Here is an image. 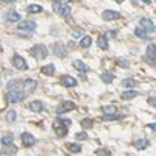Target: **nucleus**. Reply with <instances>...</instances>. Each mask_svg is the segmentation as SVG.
I'll return each instance as SVG.
<instances>
[{
    "instance_id": "nucleus-24",
    "label": "nucleus",
    "mask_w": 156,
    "mask_h": 156,
    "mask_svg": "<svg viewBox=\"0 0 156 156\" xmlns=\"http://www.w3.org/2000/svg\"><path fill=\"white\" fill-rule=\"evenodd\" d=\"M97 45H98L100 48H103V50H106V48H108V41H106V37H105V36H100V37L97 39Z\"/></svg>"
},
{
    "instance_id": "nucleus-23",
    "label": "nucleus",
    "mask_w": 156,
    "mask_h": 156,
    "mask_svg": "<svg viewBox=\"0 0 156 156\" xmlns=\"http://www.w3.org/2000/svg\"><path fill=\"white\" fill-rule=\"evenodd\" d=\"M119 119H122V115H120V114H117V112L105 114V115H103V120H105V122H108V120H119Z\"/></svg>"
},
{
    "instance_id": "nucleus-15",
    "label": "nucleus",
    "mask_w": 156,
    "mask_h": 156,
    "mask_svg": "<svg viewBox=\"0 0 156 156\" xmlns=\"http://www.w3.org/2000/svg\"><path fill=\"white\" fill-rule=\"evenodd\" d=\"M23 87V83L20 80H12L8 83V90H14V89H22Z\"/></svg>"
},
{
    "instance_id": "nucleus-21",
    "label": "nucleus",
    "mask_w": 156,
    "mask_h": 156,
    "mask_svg": "<svg viewBox=\"0 0 156 156\" xmlns=\"http://www.w3.org/2000/svg\"><path fill=\"white\" fill-rule=\"evenodd\" d=\"M136 148L137 150H144V148H147L148 145H150V142L148 140H145V139H139V140H136Z\"/></svg>"
},
{
    "instance_id": "nucleus-3",
    "label": "nucleus",
    "mask_w": 156,
    "mask_h": 156,
    "mask_svg": "<svg viewBox=\"0 0 156 156\" xmlns=\"http://www.w3.org/2000/svg\"><path fill=\"white\" fill-rule=\"evenodd\" d=\"M12 66H14L17 70H27L28 69L27 61H25L20 55H14V56H12Z\"/></svg>"
},
{
    "instance_id": "nucleus-28",
    "label": "nucleus",
    "mask_w": 156,
    "mask_h": 156,
    "mask_svg": "<svg viewBox=\"0 0 156 156\" xmlns=\"http://www.w3.org/2000/svg\"><path fill=\"white\" fill-rule=\"evenodd\" d=\"M103 112L105 114H112V112H117V109H115L114 105H106V106H103Z\"/></svg>"
},
{
    "instance_id": "nucleus-27",
    "label": "nucleus",
    "mask_w": 156,
    "mask_h": 156,
    "mask_svg": "<svg viewBox=\"0 0 156 156\" xmlns=\"http://www.w3.org/2000/svg\"><path fill=\"white\" fill-rule=\"evenodd\" d=\"M0 142H2V145H5V147H8V145H11L12 144V136H3L2 137V140H0Z\"/></svg>"
},
{
    "instance_id": "nucleus-32",
    "label": "nucleus",
    "mask_w": 156,
    "mask_h": 156,
    "mask_svg": "<svg viewBox=\"0 0 156 156\" xmlns=\"http://www.w3.org/2000/svg\"><path fill=\"white\" fill-rule=\"evenodd\" d=\"M75 139H76V140H86V139H87V134H86L84 131L76 133V134H75Z\"/></svg>"
},
{
    "instance_id": "nucleus-39",
    "label": "nucleus",
    "mask_w": 156,
    "mask_h": 156,
    "mask_svg": "<svg viewBox=\"0 0 156 156\" xmlns=\"http://www.w3.org/2000/svg\"><path fill=\"white\" fill-rule=\"evenodd\" d=\"M59 123H61V125H64V126H69V125H70L72 122H70L69 119H66V120H62V119H59Z\"/></svg>"
},
{
    "instance_id": "nucleus-43",
    "label": "nucleus",
    "mask_w": 156,
    "mask_h": 156,
    "mask_svg": "<svg viewBox=\"0 0 156 156\" xmlns=\"http://www.w3.org/2000/svg\"><path fill=\"white\" fill-rule=\"evenodd\" d=\"M106 37H108V39H112V37H115V31H111V33H108V34H106Z\"/></svg>"
},
{
    "instance_id": "nucleus-1",
    "label": "nucleus",
    "mask_w": 156,
    "mask_h": 156,
    "mask_svg": "<svg viewBox=\"0 0 156 156\" xmlns=\"http://www.w3.org/2000/svg\"><path fill=\"white\" fill-rule=\"evenodd\" d=\"M47 55H48V50H47V47L42 45V44H37V45H34V47L31 48V56L36 58V59H39V61L45 59Z\"/></svg>"
},
{
    "instance_id": "nucleus-40",
    "label": "nucleus",
    "mask_w": 156,
    "mask_h": 156,
    "mask_svg": "<svg viewBox=\"0 0 156 156\" xmlns=\"http://www.w3.org/2000/svg\"><path fill=\"white\" fill-rule=\"evenodd\" d=\"M147 101L150 103V105H151V106H154V108H156V97H150V98H148Z\"/></svg>"
},
{
    "instance_id": "nucleus-34",
    "label": "nucleus",
    "mask_w": 156,
    "mask_h": 156,
    "mask_svg": "<svg viewBox=\"0 0 156 156\" xmlns=\"http://www.w3.org/2000/svg\"><path fill=\"white\" fill-rule=\"evenodd\" d=\"M56 134L61 136V137H64V136L67 134V129H66V128H62V126H59V128L56 129Z\"/></svg>"
},
{
    "instance_id": "nucleus-7",
    "label": "nucleus",
    "mask_w": 156,
    "mask_h": 156,
    "mask_svg": "<svg viewBox=\"0 0 156 156\" xmlns=\"http://www.w3.org/2000/svg\"><path fill=\"white\" fill-rule=\"evenodd\" d=\"M101 17H103V20H117L120 17V12L119 11H112V9H106V11H103Z\"/></svg>"
},
{
    "instance_id": "nucleus-8",
    "label": "nucleus",
    "mask_w": 156,
    "mask_h": 156,
    "mask_svg": "<svg viewBox=\"0 0 156 156\" xmlns=\"http://www.w3.org/2000/svg\"><path fill=\"white\" fill-rule=\"evenodd\" d=\"M36 28V23L33 20H22L19 23V30L20 31H33Z\"/></svg>"
},
{
    "instance_id": "nucleus-30",
    "label": "nucleus",
    "mask_w": 156,
    "mask_h": 156,
    "mask_svg": "<svg viewBox=\"0 0 156 156\" xmlns=\"http://www.w3.org/2000/svg\"><path fill=\"white\" fill-rule=\"evenodd\" d=\"M69 150H70L72 153H80V151H81V147L78 145V144H70V145H69Z\"/></svg>"
},
{
    "instance_id": "nucleus-44",
    "label": "nucleus",
    "mask_w": 156,
    "mask_h": 156,
    "mask_svg": "<svg viewBox=\"0 0 156 156\" xmlns=\"http://www.w3.org/2000/svg\"><path fill=\"white\" fill-rule=\"evenodd\" d=\"M67 47H69V48H75V42H73V41H70V42L67 44Z\"/></svg>"
},
{
    "instance_id": "nucleus-38",
    "label": "nucleus",
    "mask_w": 156,
    "mask_h": 156,
    "mask_svg": "<svg viewBox=\"0 0 156 156\" xmlns=\"http://www.w3.org/2000/svg\"><path fill=\"white\" fill-rule=\"evenodd\" d=\"M144 61L148 62V64H151V66H156V59H154V58H148V56L145 55V56H144Z\"/></svg>"
},
{
    "instance_id": "nucleus-22",
    "label": "nucleus",
    "mask_w": 156,
    "mask_h": 156,
    "mask_svg": "<svg viewBox=\"0 0 156 156\" xmlns=\"http://www.w3.org/2000/svg\"><path fill=\"white\" fill-rule=\"evenodd\" d=\"M147 56L156 59V45L154 44H148L147 45Z\"/></svg>"
},
{
    "instance_id": "nucleus-45",
    "label": "nucleus",
    "mask_w": 156,
    "mask_h": 156,
    "mask_svg": "<svg viewBox=\"0 0 156 156\" xmlns=\"http://www.w3.org/2000/svg\"><path fill=\"white\" fill-rule=\"evenodd\" d=\"M0 2H6V3H11L12 0H0Z\"/></svg>"
},
{
    "instance_id": "nucleus-41",
    "label": "nucleus",
    "mask_w": 156,
    "mask_h": 156,
    "mask_svg": "<svg viewBox=\"0 0 156 156\" xmlns=\"http://www.w3.org/2000/svg\"><path fill=\"white\" fill-rule=\"evenodd\" d=\"M81 34H83V30H75V31L72 33L73 37H78V36H81Z\"/></svg>"
},
{
    "instance_id": "nucleus-46",
    "label": "nucleus",
    "mask_w": 156,
    "mask_h": 156,
    "mask_svg": "<svg viewBox=\"0 0 156 156\" xmlns=\"http://www.w3.org/2000/svg\"><path fill=\"white\" fill-rule=\"evenodd\" d=\"M140 2H144V3H147V5H148V3H150V0H140Z\"/></svg>"
},
{
    "instance_id": "nucleus-14",
    "label": "nucleus",
    "mask_w": 156,
    "mask_h": 156,
    "mask_svg": "<svg viewBox=\"0 0 156 156\" xmlns=\"http://www.w3.org/2000/svg\"><path fill=\"white\" fill-rule=\"evenodd\" d=\"M136 95H137V90H134V87H133V89H129V90H123L122 95H120V98H122V100H131V98H134Z\"/></svg>"
},
{
    "instance_id": "nucleus-33",
    "label": "nucleus",
    "mask_w": 156,
    "mask_h": 156,
    "mask_svg": "<svg viewBox=\"0 0 156 156\" xmlns=\"http://www.w3.org/2000/svg\"><path fill=\"white\" fill-rule=\"evenodd\" d=\"M81 126H83V128H90V126H92V120H90V119L81 120Z\"/></svg>"
},
{
    "instance_id": "nucleus-5",
    "label": "nucleus",
    "mask_w": 156,
    "mask_h": 156,
    "mask_svg": "<svg viewBox=\"0 0 156 156\" xmlns=\"http://www.w3.org/2000/svg\"><path fill=\"white\" fill-rule=\"evenodd\" d=\"M72 109H75V103H72V101H64V103H61V105L56 108V112H58V115H61V114L67 112V111H72Z\"/></svg>"
},
{
    "instance_id": "nucleus-25",
    "label": "nucleus",
    "mask_w": 156,
    "mask_h": 156,
    "mask_svg": "<svg viewBox=\"0 0 156 156\" xmlns=\"http://www.w3.org/2000/svg\"><path fill=\"white\" fill-rule=\"evenodd\" d=\"M112 80H114V75L111 72H103L101 73V81L103 83H111Z\"/></svg>"
},
{
    "instance_id": "nucleus-35",
    "label": "nucleus",
    "mask_w": 156,
    "mask_h": 156,
    "mask_svg": "<svg viewBox=\"0 0 156 156\" xmlns=\"http://www.w3.org/2000/svg\"><path fill=\"white\" fill-rule=\"evenodd\" d=\"M95 154H97V156H109L111 153H109L108 150H103V148H100V150H97V151H95Z\"/></svg>"
},
{
    "instance_id": "nucleus-26",
    "label": "nucleus",
    "mask_w": 156,
    "mask_h": 156,
    "mask_svg": "<svg viewBox=\"0 0 156 156\" xmlns=\"http://www.w3.org/2000/svg\"><path fill=\"white\" fill-rule=\"evenodd\" d=\"M122 86L123 87H134L136 86V80L134 78H126V80L122 81Z\"/></svg>"
},
{
    "instance_id": "nucleus-47",
    "label": "nucleus",
    "mask_w": 156,
    "mask_h": 156,
    "mask_svg": "<svg viewBox=\"0 0 156 156\" xmlns=\"http://www.w3.org/2000/svg\"><path fill=\"white\" fill-rule=\"evenodd\" d=\"M115 2H119V3H123V0H115Z\"/></svg>"
},
{
    "instance_id": "nucleus-2",
    "label": "nucleus",
    "mask_w": 156,
    "mask_h": 156,
    "mask_svg": "<svg viewBox=\"0 0 156 156\" xmlns=\"http://www.w3.org/2000/svg\"><path fill=\"white\" fill-rule=\"evenodd\" d=\"M25 94L27 92H22V89H14V90H8L6 94V98L11 101V103H19L25 98Z\"/></svg>"
},
{
    "instance_id": "nucleus-48",
    "label": "nucleus",
    "mask_w": 156,
    "mask_h": 156,
    "mask_svg": "<svg viewBox=\"0 0 156 156\" xmlns=\"http://www.w3.org/2000/svg\"><path fill=\"white\" fill-rule=\"evenodd\" d=\"M0 84H2V81H0Z\"/></svg>"
},
{
    "instance_id": "nucleus-10",
    "label": "nucleus",
    "mask_w": 156,
    "mask_h": 156,
    "mask_svg": "<svg viewBox=\"0 0 156 156\" xmlns=\"http://www.w3.org/2000/svg\"><path fill=\"white\" fill-rule=\"evenodd\" d=\"M72 64H73V67H75L78 72H81V73H86V72H89V66H86V64H84L81 59H75Z\"/></svg>"
},
{
    "instance_id": "nucleus-9",
    "label": "nucleus",
    "mask_w": 156,
    "mask_h": 156,
    "mask_svg": "<svg viewBox=\"0 0 156 156\" xmlns=\"http://www.w3.org/2000/svg\"><path fill=\"white\" fill-rule=\"evenodd\" d=\"M36 86H37L36 80H31V78H28V80H25V81H23V90H25L27 94L33 92V90L36 89Z\"/></svg>"
},
{
    "instance_id": "nucleus-6",
    "label": "nucleus",
    "mask_w": 156,
    "mask_h": 156,
    "mask_svg": "<svg viewBox=\"0 0 156 156\" xmlns=\"http://www.w3.org/2000/svg\"><path fill=\"white\" fill-rule=\"evenodd\" d=\"M20 139H22V144H23L25 147H33V145L36 144L34 136H31L30 133H22V134H20Z\"/></svg>"
},
{
    "instance_id": "nucleus-31",
    "label": "nucleus",
    "mask_w": 156,
    "mask_h": 156,
    "mask_svg": "<svg viewBox=\"0 0 156 156\" xmlns=\"http://www.w3.org/2000/svg\"><path fill=\"white\" fill-rule=\"evenodd\" d=\"M42 11V8L39 6V5H31V6H28V12H41Z\"/></svg>"
},
{
    "instance_id": "nucleus-18",
    "label": "nucleus",
    "mask_w": 156,
    "mask_h": 156,
    "mask_svg": "<svg viewBox=\"0 0 156 156\" xmlns=\"http://www.w3.org/2000/svg\"><path fill=\"white\" fill-rule=\"evenodd\" d=\"M41 72L44 73V75H47V76H51L55 73V66L53 64H48V66H44L42 69H41Z\"/></svg>"
},
{
    "instance_id": "nucleus-20",
    "label": "nucleus",
    "mask_w": 156,
    "mask_h": 156,
    "mask_svg": "<svg viewBox=\"0 0 156 156\" xmlns=\"http://www.w3.org/2000/svg\"><path fill=\"white\" fill-rule=\"evenodd\" d=\"M6 20H9V22H19V20H20L19 12H16V11L8 12V14H6Z\"/></svg>"
},
{
    "instance_id": "nucleus-19",
    "label": "nucleus",
    "mask_w": 156,
    "mask_h": 156,
    "mask_svg": "<svg viewBox=\"0 0 156 156\" xmlns=\"http://www.w3.org/2000/svg\"><path fill=\"white\" fill-rule=\"evenodd\" d=\"M147 30L144 28V27H137V28H134V34L137 36V37H140V39H147Z\"/></svg>"
},
{
    "instance_id": "nucleus-12",
    "label": "nucleus",
    "mask_w": 156,
    "mask_h": 156,
    "mask_svg": "<svg viewBox=\"0 0 156 156\" xmlns=\"http://www.w3.org/2000/svg\"><path fill=\"white\" fill-rule=\"evenodd\" d=\"M28 109L34 111V112H41L44 109V105H42V101H39V100H33V101L28 103Z\"/></svg>"
},
{
    "instance_id": "nucleus-17",
    "label": "nucleus",
    "mask_w": 156,
    "mask_h": 156,
    "mask_svg": "<svg viewBox=\"0 0 156 156\" xmlns=\"http://www.w3.org/2000/svg\"><path fill=\"white\" fill-rule=\"evenodd\" d=\"M58 12H59V16L67 17V16H70V6H69V5H66V3H62Z\"/></svg>"
},
{
    "instance_id": "nucleus-11",
    "label": "nucleus",
    "mask_w": 156,
    "mask_h": 156,
    "mask_svg": "<svg viewBox=\"0 0 156 156\" xmlns=\"http://www.w3.org/2000/svg\"><path fill=\"white\" fill-rule=\"evenodd\" d=\"M61 84L64 87H75L78 83H76V80H75L73 76H62L61 78Z\"/></svg>"
},
{
    "instance_id": "nucleus-37",
    "label": "nucleus",
    "mask_w": 156,
    "mask_h": 156,
    "mask_svg": "<svg viewBox=\"0 0 156 156\" xmlns=\"http://www.w3.org/2000/svg\"><path fill=\"white\" fill-rule=\"evenodd\" d=\"M61 5H62L61 0H56V2L53 3V11H55V12H58V11H59V8H61Z\"/></svg>"
},
{
    "instance_id": "nucleus-16",
    "label": "nucleus",
    "mask_w": 156,
    "mask_h": 156,
    "mask_svg": "<svg viewBox=\"0 0 156 156\" xmlns=\"http://www.w3.org/2000/svg\"><path fill=\"white\" fill-rule=\"evenodd\" d=\"M80 45L83 48H89L90 45H92V39H90V36H83L80 39Z\"/></svg>"
},
{
    "instance_id": "nucleus-29",
    "label": "nucleus",
    "mask_w": 156,
    "mask_h": 156,
    "mask_svg": "<svg viewBox=\"0 0 156 156\" xmlns=\"http://www.w3.org/2000/svg\"><path fill=\"white\" fill-rule=\"evenodd\" d=\"M6 120L8 122H14L16 120V111L14 109H11V111L6 112Z\"/></svg>"
},
{
    "instance_id": "nucleus-13",
    "label": "nucleus",
    "mask_w": 156,
    "mask_h": 156,
    "mask_svg": "<svg viewBox=\"0 0 156 156\" xmlns=\"http://www.w3.org/2000/svg\"><path fill=\"white\" fill-rule=\"evenodd\" d=\"M140 27H144V28H145L148 33H153V31L156 30L154 23H153L150 19H145V17H144V19H140Z\"/></svg>"
},
{
    "instance_id": "nucleus-42",
    "label": "nucleus",
    "mask_w": 156,
    "mask_h": 156,
    "mask_svg": "<svg viewBox=\"0 0 156 156\" xmlns=\"http://www.w3.org/2000/svg\"><path fill=\"white\" fill-rule=\"evenodd\" d=\"M147 128H150V129H153V131H156V123H148Z\"/></svg>"
},
{
    "instance_id": "nucleus-36",
    "label": "nucleus",
    "mask_w": 156,
    "mask_h": 156,
    "mask_svg": "<svg viewBox=\"0 0 156 156\" xmlns=\"http://www.w3.org/2000/svg\"><path fill=\"white\" fill-rule=\"evenodd\" d=\"M117 64H119L120 67H123V69H128L129 66H128V61H125V59H119L117 61Z\"/></svg>"
},
{
    "instance_id": "nucleus-4",
    "label": "nucleus",
    "mask_w": 156,
    "mask_h": 156,
    "mask_svg": "<svg viewBox=\"0 0 156 156\" xmlns=\"http://www.w3.org/2000/svg\"><path fill=\"white\" fill-rule=\"evenodd\" d=\"M51 50H53V53H55L58 58H66V56H67L66 47H64L62 44H59V42H55L53 47H51Z\"/></svg>"
}]
</instances>
